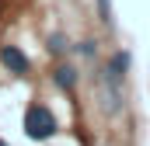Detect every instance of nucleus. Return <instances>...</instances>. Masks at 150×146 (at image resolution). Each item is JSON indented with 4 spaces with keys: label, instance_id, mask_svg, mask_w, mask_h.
Listing matches in <instances>:
<instances>
[{
    "label": "nucleus",
    "instance_id": "f257e3e1",
    "mask_svg": "<svg viewBox=\"0 0 150 146\" xmlns=\"http://www.w3.org/2000/svg\"><path fill=\"white\" fill-rule=\"evenodd\" d=\"M21 125H25V136H28L32 143H49V139L59 132V122H56L52 108H45L42 101H35V105H28V108H25Z\"/></svg>",
    "mask_w": 150,
    "mask_h": 146
},
{
    "label": "nucleus",
    "instance_id": "f03ea898",
    "mask_svg": "<svg viewBox=\"0 0 150 146\" xmlns=\"http://www.w3.org/2000/svg\"><path fill=\"white\" fill-rule=\"evenodd\" d=\"M101 87H126V73H129V52L126 49H115L112 56L101 63Z\"/></svg>",
    "mask_w": 150,
    "mask_h": 146
},
{
    "label": "nucleus",
    "instance_id": "7ed1b4c3",
    "mask_svg": "<svg viewBox=\"0 0 150 146\" xmlns=\"http://www.w3.org/2000/svg\"><path fill=\"white\" fill-rule=\"evenodd\" d=\"M0 63L7 66V73H14V77H25V73L32 70V59L18 45H0Z\"/></svg>",
    "mask_w": 150,
    "mask_h": 146
},
{
    "label": "nucleus",
    "instance_id": "20e7f679",
    "mask_svg": "<svg viewBox=\"0 0 150 146\" xmlns=\"http://www.w3.org/2000/svg\"><path fill=\"white\" fill-rule=\"evenodd\" d=\"M77 80H80V70L70 66V63H59V66L52 70V84H56L63 94H74V91H77Z\"/></svg>",
    "mask_w": 150,
    "mask_h": 146
},
{
    "label": "nucleus",
    "instance_id": "39448f33",
    "mask_svg": "<svg viewBox=\"0 0 150 146\" xmlns=\"http://www.w3.org/2000/svg\"><path fill=\"white\" fill-rule=\"evenodd\" d=\"M67 49H70V45H67V35H63V32H52V35L45 38V52H49V56H56V59H59Z\"/></svg>",
    "mask_w": 150,
    "mask_h": 146
},
{
    "label": "nucleus",
    "instance_id": "423d86ee",
    "mask_svg": "<svg viewBox=\"0 0 150 146\" xmlns=\"http://www.w3.org/2000/svg\"><path fill=\"white\" fill-rule=\"evenodd\" d=\"M94 4H98V21H101V25L112 32V28H115V11H112V0H94Z\"/></svg>",
    "mask_w": 150,
    "mask_h": 146
},
{
    "label": "nucleus",
    "instance_id": "0eeeda50",
    "mask_svg": "<svg viewBox=\"0 0 150 146\" xmlns=\"http://www.w3.org/2000/svg\"><path fill=\"white\" fill-rule=\"evenodd\" d=\"M74 52H77V56H84V59H94V56H98V42H94V38H84V42H77V45H74Z\"/></svg>",
    "mask_w": 150,
    "mask_h": 146
},
{
    "label": "nucleus",
    "instance_id": "6e6552de",
    "mask_svg": "<svg viewBox=\"0 0 150 146\" xmlns=\"http://www.w3.org/2000/svg\"><path fill=\"white\" fill-rule=\"evenodd\" d=\"M0 146H7V139H0Z\"/></svg>",
    "mask_w": 150,
    "mask_h": 146
}]
</instances>
